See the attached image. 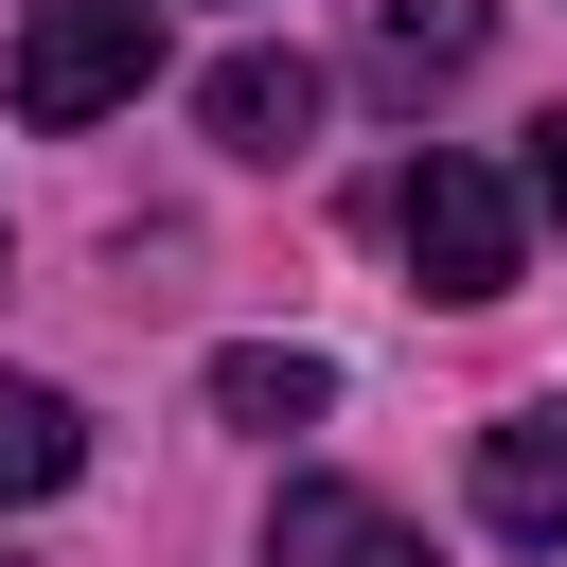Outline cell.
Instances as JSON below:
<instances>
[{"label": "cell", "instance_id": "1", "mask_svg": "<svg viewBox=\"0 0 567 567\" xmlns=\"http://www.w3.org/2000/svg\"><path fill=\"white\" fill-rule=\"evenodd\" d=\"M390 248H408V284L425 301H496L514 284V248H532V195L496 177V159H461V142H425V159H390Z\"/></svg>", "mask_w": 567, "mask_h": 567}, {"label": "cell", "instance_id": "2", "mask_svg": "<svg viewBox=\"0 0 567 567\" xmlns=\"http://www.w3.org/2000/svg\"><path fill=\"white\" fill-rule=\"evenodd\" d=\"M142 71H159V0H35L18 18V124H106V106H142Z\"/></svg>", "mask_w": 567, "mask_h": 567}, {"label": "cell", "instance_id": "3", "mask_svg": "<svg viewBox=\"0 0 567 567\" xmlns=\"http://www.w3.org/2000/svg\"><path fill=\"white\" fill-rule=\"evenodd\" d=\"M248 567H443V549H425V532H408V514H390L372 478H284V496H266V549H248Z\"/></svg>", "mask_w": 567, "mask_h": 567}, {"label": "cell", "instance_id": "4", "mask_svg": "<svg viewBox=\"0 0 567 567\" xmlns=\"http://www.w3.org/2000/svg\"><path fill=\"white\" fill-rule=\"evenodd\" d=\"M478 514L514 549H567V408H496L478 425Z\"/></svg>", "mask_w": 567, "mask_h": 567}, {"label": "cell", "instance_id": "5", "mask_svg": "<svg viewBox=\"0 0 567 567\" xmlns=\"http://www.w3.org/2000/svg\"><path fill=\"white\" fill-rule=\"evenodd\" d=\"M195 124H213L230 159H301V142H319V71H301V53H213Z\"/></svg>", "mask_w": 567, "mask_h": 567}, {"label": "cell", "instance_id": "6", "mask_svg": "<svg viewBox=\"0 0 567 567\" xmlns=\"http://www.w3.org/2000/svg\"><path fill=\"white\" fill-rule=\"evenodd\" d=\"M213 408L284 443V425H319V408H337V372H319L301 337H230V354H213Z\"/></svg>", "mask_w": 567, "mask_h": 567}, {"label": "cell", "instance_id": "7", "mask_svg": "<svg viewBox=\"0 0 567 567\" xmlns=\"http://www.w3.org/2000/svg\"><path fill=\"white\" fill-rule=\"evenodd\" d=\"M478 35H496V0H372V71L390 89H443Z\"/></svg>", "mask_w": 567, "mask_h": 567}, {"label": "cell", "instance_id": "8", "mask_svg": "<svg viewBox=\"0 0 567 567\" xmlns=\"http://www.w3.org/2000/svg\"><path fill=\"white\" fill-rule=\"evenodd\" d=\"M71 461H89V425H71V390H35V372H0V514H18V496H53Z\"/></svg>", "mask_w": 567, "mask_h": 567}, {"label": "cell", "instance_id": "9", "mask_svg": "<svg viewBox=\"0 0 567 567\" xmlns=\"http://www.w3.org/2000/svg\"><path fill=\"white\" fill-rule=\"evenodd\" d=\"M514 195H532V213H549V230H567V106H549V124H532V177H514Z\"/></svg>", "mask_w": 567, "mask_h": 567}]
</instances>
